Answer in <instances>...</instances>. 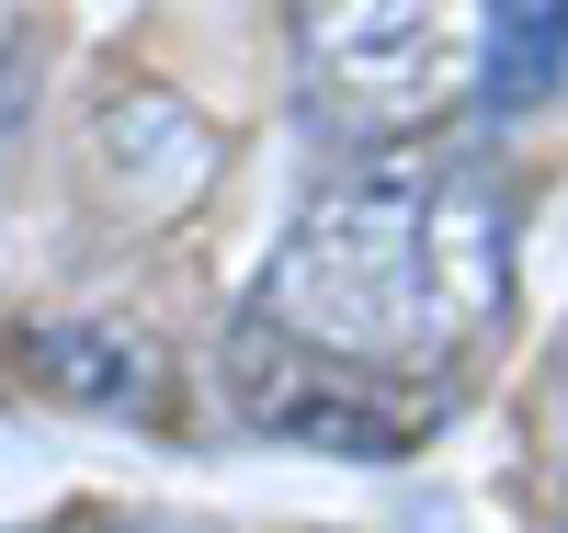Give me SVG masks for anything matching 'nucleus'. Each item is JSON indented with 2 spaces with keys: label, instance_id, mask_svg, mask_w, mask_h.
Instances as JSON below:
<instances>
[{
  "label": "nucleus",
  "instance_id": "f257e3e1",
  "mask_svg": "<svg viewBox=\"0 0 568 533\" xmlns=\"http://www.w3.org/2000/svg\"><path fill=\"white\" fill-rule=\"evenodd\" d=\"M251 318L353 375H398V386L444 375L500 318V193L466 160H420V148L353 160L296 205L284 250L262 262Z\"/></svg>",
  "mask_w": 568,
  "mask_h": 533
},
{
  "label": "nucleus",
  "instance_id": "f03ea898",
  "mask_svg": "<svg viewBox=\"0 0 568 533\" xmlns=\"http://www.w3.org/2000/svg\"><path fill=\"white\" fill-rule=\"evenodd\" d=\"M489 69V0H296V91L342 136H409Z\"/></svg>",
  "mask_w": 568,
  "mask_h": 533
},
{
  "label": "nucleus",
  "instance_id": "7ed1b4c3",
  "mask_svg": "<svg viewBox=\"0 0 568 533\" xmlns=\"http://www.w3.org/2000/svg\"><path fill=\"white\" fill-rule=\"evenodd\" d=\"M557 80H568V0H489V69H478V91L500 114H535Z\"/></svg>",
  "mask_w": 568,
  "mask_h": 533
},
{
  "label": "nucleus",
  "instance_id": "20e7f679",
  "mask_svg": "<svg viewBox=\"0 0 568 533\" xmlns=\"http://www.w3.org/2000/svg\"><path fill=\"white\" fill-rule=\"evenodd\" d=\"M34 363H58L69 386H91L103 409H149V386H160V363L125 341L114 318H69V329H34Z\"/></svg>",
  "mask_w": 568,
  "mask_h": 533
}]
</instances>
